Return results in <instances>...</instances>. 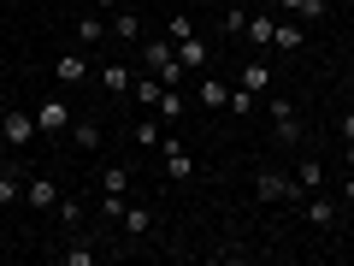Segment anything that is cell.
Segmentation results:
<instances>
[{"label":"cell","mask_w":354,"mask_h":266,"mask_svg":"<svg viewBox=\"0 0 354 266\" xmlns=\"http://www.w3.org/2000/svg\"><path fill=\"white\" fill-rule=\"evenodd\" d=\"M113 36L118 42H142V12H113Z\"/></svg>","instance_id":"20"},{"label":"cell","mask_w":354,"mask_h":266,"mask_svg":"<svg viewBox=\"0 0 354 266\" xmlns=\"http://www.w3.org/2000/svg\"><path fill=\"white\" fill-rule=\"evenodd\" d=\"M225 107H230L236 118H248V113H254L260 101H254V89H242V83H236V89H230V101H225Z\"/></svg>","instance_id":"28"},{"label":"cell","mask_w":354,"mask_h":266,"mask_svg":"<svg viewBox=\"0 0 354 266\" xmlns=\"http://www.w3.org/2000/svg\"><path fill=\"white\" fill-rule=\"evenodd\" d=\"M348 95H354V65H348Z\"/></svg>","instance_id":"38"},{"label":"cell","mask_w":354,"mask_h":266,"mask_svg":"<svg viewBox=\"0 0 354 266\" xmlns=\"http://www.w3.org/2000/svg\"><path fill=\"white\" fill-rule=\"evenodd\" d=\"M177 6H195V0H177Z\"/></svg>","instance_id":"39"},{"label":"cell","mask_w":354,"mask_h":266,"mask_svg":"<svg viewBox=\"0 0 354 266\" xmlns=\"http://www.w3.org/2000/svg\"><path fill=\"white\" fill-rule=\"evenodd\" d=\"M301 213H307V225L313 231H325V225H337V202H325V190H313L301 202Z\"/></svg>","instance_id":"10"},{"label":"cell","mask_w":354,"mask_h":266,"mask_svg":"<svg viewBox=\"0 0 354 266\" xmlns=\"http://www.w3.org/2000/svg\"><path fill=\"white\" fill-rule=\"evenodd\" d=\"M83 71H88L83 48H71V53H59V60H53V77H59V89H77V83H83Z\"/></svg>","instance_id":"9"},{"label":"cell","mask_w":354,"mask_h":266,"mask_svg":"<svg viewBox=\"0 0 354 266\" xmlns=\"http://www.w3.org/2000/svg\"><path fill=\"white\" fill-rule=\"evenodd\" d=\"M71 101H65V95H48V101H36V130L48 142H59V136H71Z\"/></svg>","instance_id":"3"},{"label":"cell","mask_w":354,"mask_h":266,"mask_svg":"<svg viewBox=\"0 0 354 266\" xmlns=\"http://www.w3.org/2000/svg\"><path fill=\"white\" fill-rule=\"evenodd\" d=\"M325 12H330V0H301V6H295V18H307V24H319Z\"/></svg>","instance_id":"32"},{"label":"cell","mask_w":354,"mask_h":266,"mask_svg":"<svg viewBox=\"0 0 354 266\" xmlns=\"http://www.w3.org/2000/svg\"><path fill=\"white\" fill-rule=\"evenodd\" d=\"M95 213H101L106 225H118V219H124V195H106L101 190V195H95Z\"/></svg>","instance_id":"27"},{"label":"cell","mask_w":354,"mask_h":266,"mask_svg":"<svg viewBox=\"0 0 354 266\" xmlns=\"http://www.w3.org/2000/svg\"><path fill=\"white\" fill-rule=\"evenodd\" d=\"M36 136H41V130H36V113H24V107H6V113H0V142H6L12 154H24Z\"/></svg>","instance_id":"4"},{"label":"cell","mask_w":354,"mask_h":266,"mask_svg":"<svg viewBox=\"0 0 354 266\" xmlns=\"http://www.w3.org/2000/svg\"><path fill=\"white\" fill-rule=\"evenodd\" d=\"M18 195H24V172H18V166H6V172H0V207L18 202Z\"/></svg>","instance_id":"25"},{"label":"cell","mask_w":354,"mask_h":266,"mask_svg":"<svg viewBox=\"0 0 354 266\" xmlns=\"http://www.w3.org/2000/svg\"><path fill=\"white\" fill-rule=\"evenodd\" d=\"M195 95H201V107H225V101H230L225 77H201V89H195Z\"/></svg>","instance_id":"22"},{"label":"cell","mask_w":354,"mask_h":266,"mask_svg":"<svg viewBox=\"0 0 354 266\" xmlns=\"http://www.w3.org/2000/svg\"><path fill=\"white\" fill-rule=\"evenodd\" d=\"M101 190L106 195H130V166H101Z\"/></svg>","instance_id":"19"},{"label":"cell","mask_w":354,"mask_h":266,"mask_svg":"<svg viewBox=\"0 0 354 266\" xmlns=\"http://www.w3.org/2000/svg\"><path fill=\"white\" fill-rule=\"evenodd\" d=\"M236 83L254 89V95H266V89H272V65H266V60H248V65L236 71Z\"/></svg>","instance_id":"15"},{"label":"cell","mask_w":354,"mask_h":266,"mask_svg":"<svg viewBox=\"0 0 354 266\" xmlns=\"http://www.w3.org/2000/svg\"><path fill=\"white\" fill-rule=\"evenodd\" d=\"M342 142H354V107L342 113Z\"/></svg>","instance_id":"34"},{"label":"cell","mask_w":354,"mask_h":266,"mask_svg":"<svg viewBox=\"0 0 354 266\" xmlns=\"http://www.w3.org/2000/svg\"><path fill=\"white\" fill-rule=\"evenodd\" d=\"M106 36H113V24H106L101 12H83V18H77V42H83V48H101Z\"/></svg>","instance_id":"11"},{"label":"cell","mask_w":354,"mask_h":266,"mask_svg":"<svg viewBox=\"0 0 354 266\" xmlns=\"http://www.w3.org/2000/svg\"><path fill=\"white\" fill-rule=\"evenodd\" d=\"M153 113H160V118H171V125H177V118L189 113V101H183V89H165L160 101H153Z\"/></svg>","instance_id":"18"},{"label":"cell","mask_w":354,"mask_h":266,"mask_svg":"<svg viewBox=\"0 0 354 266\" xmlns=\"http://www.w3.org/2000/svg\"><path fill=\"white\" fill-rule=\"evenodd\" d=\"M101 83L113 89V95H124V89L136 83V77H130V65H118V60H113V65H101Z\"/></svg>","instance_id":"24"},{"label":"cell","mask_w":354,"mask_h":266,"mask_svg":"<svg viewBox=\"0 0 354 266\" xmlns=\"http://www.w3.org/2000/svg\"><path fill=\"white\" fill-rule=\"evenodd\" d=\"M160 154H165V177H177V184H183V177H195V154L183 148L177 136H165V142H160Z\"/></svg>","instance_id":"7"},{"label":"cell","mask_w":354,"mask_h":266,"mask_svg":"<svg viewBox=\"0 0 354 266\" xmlns=\"http://www.w3.org/2000/svg\"><path fill=\"white\" fill-rule=\"evenodd\" d=\"M165 36H171V42H189L195 36V18L189 12H171V30H165Z\"/></svg>","instance_id":"30"},{"label":"cell","mask_w":354,"mask_h":266,"mask_svg":"<svg viewBox=\"0 0 354 266\" xmlns=\"http://www.w3.org/2000/svg\"><path fill=\"white\" fill-rule=\"evenodd\" d=\"M342 202L354 207V166H348V177H342Z\"/></svg>","instance_id":"33"},{"label":"cell","mask_w":354,"mask_h":266,"mask_svg":"<svg viewBox=\"0 0 354 266\" xmlns=\"http://www.w3.org/2000/svg\"><path fill=\"white\" fill-rule=\"evenodd\" d=\"M24 202H30V207H59V184H53L48 172L24 177Z\"/></svg>","instance_id":"8"},{"label":"cell","mask_w":354,"mask_h":266,"mask_svg":"<svg viewBox=\"0 0 354 266\" xmlns=\"http://www.w3.org/2000/svg\"><path fill=\"white\" fill-rule=\"evenodd\" d=\"M272 48H278V53H295V48H301V24H283V18H278V30H272Z\"/></svg>","instance_id":"23"},{"label":"cell","mask_w":354,"mask_h":266,"mask_svg":"<svg viewBox=\"0 0 354 266\" xmlns=\"http://www.w3.org/2000/svg\"><path fill=\"white\" fill-rule=\"evenodd\" d=\"M118 231H124V242L130 249H142V242L160 231V213H153L148 202H124V219H118Z\"/></svg>","instance_id":"5"},{"label":"cell","mask_w":354,"mask_h":266,"mask_svg":"<svg viewBox=\"0 0 354 266\" xmlns=\"http://www.w3.org/2000/svg\"><path fill=\"white\" fill-rule=\"evenodd\" d=\"M272 6H278V12H295V6H301V0H272Z\"/></svg>","instance_id":"35"},{"label":"cell","mask_w":354,"mask_h":266,"mask_svg":"<svg viewBox=\"0 0 354 266\" xmlns=\"http://www.w3.org/2000/svg\"><path fill=\"white\" fill-rule=\"evenodd\" d=\"M295 184H301L307 195H313V190H325V166H319L313 154H307V160H295Z\"/></svg>","instance_id":"16"},{"label":"cell","mask_w":354,"mask_h":266,"mask_svg":"<svg viewBox=\"0 0 354 266\" xmlns=\"http://www.w3.org/2000/svg\"><path fill=\"white\" fill-rule=\"evenodd\" d=\"M130 136H136V148H160V142H165V136H160V125H153V118H142V125L130 130Z\"/></svg>","instance_id":"29"},{"label":"cell","mask_w":354,"mask_h":266,"mask_svg":"<svg viewBox=\"0 0 354 266\" xmlns=\"http://www.w3.org/2000/svg\"><path fill=\"white\" fill-rule=\"evenodd\" d=\"M272 30H278V12H248V48H272Z\"/></svg>","instance_id":"13"},{"label":"cell","mask_w":354,"mask_h":266,"mask_svg":"<svg viewBox=\"0 0 354 266\" xmlns=\"http://www.w3.org/2000/svg\"><path fill=\"white\" fill-rule=\"evenodd\" d=\"M254 190H260V202H272V207L307 202V190L295 184V177H283V172H260V177H254Z\"/></svg>","instance_id":"6"},{"label":"cell","mask_w":354,"mask_h":266,"mask_svg":"<svg viewBox=\"0 0 354 266\" xmlns=\"http://www.w3.org/2000/svg\"><path fill=\"white\" fill-rule=\"evenodd\" d=\"M342 166H354V142H348V148H342Z\"/></svg>","instance_id":"37"},{"label":"cell","mask_w":354,"mask_h":266,"mask_svg":"<svg viewBox=\"0 0 354 266\" xmlns=\"http://www.w3.org/2000/svg\"><path fill=\"white\" fill-rule=\"evenodd\" d=\"M130 95H136L142 107H153V101H160V95H165V83H160V77L148 71V77H142V83H130Z\"/></svg>","instance_id":"26"},{"label":"cell","mask_w":354,"mask_h":266,"mask_svg":"<svg viewBox=\"0 0 354 266\" xmlns=\"http://www.w3.org/2000/svg\"><path fill=\"white\" fill-rule=\"evenodd\" d=\"M266 113H272V136H278V148H301V142H307L301 118H295V101L272 95V101H266Z\"/></svg>","instance_id":"2"},{"label":"cell","mask_w":354,"mask_h":266,"mask_svg":"<svg viewBox=\"0 0 354 266\" xmlns=\"http://www.w3.org/2000/svg\"><path fill=\"white\" fill-rule=\"evenodd\" d=\"M177 65H183V71H201V65H207V42H201V36L177 42Z\"/></svg>","instance_id":"17"},{"label":"cell","mask_w":354,"mask_h":266,"mask_svg":"<svg viewBox=\"0 0 354 266\" xmlns=\"http://www.w3.org/2000/svg\"><path fill=\"white\" fill-rule=\"evenodd\" d=\"M71 148L77 154H95V148H101V125H95V118H71Z\"/></svg>","instance_id":"12"},{"label":"cell","mask_w":354,"mask_h":266,"mask_svg":"<svg viewBox=\"0 0 354 266\" xmlns=\"http://www.w3.org/2000/svg\"><path fill=\"white\" fill-rule=\"evenodd\" d=\"M88 6H95V12H106V6H118V0H88Z\"/></svg>","instance_id":"36"},{"label":"cell","mask_w":354,"mask_h":266,"mask_svg":"<svg viewBox=\"0 0 354 266\" xmlns=\"http://www.w3.org/2000/svg\"><path fill=\"white\" fill-rule=\"evenodd\" d=\"M218 30H225V36H248V6H225V12H218Z\"/></svg>","instance_id":"21"},{"label":"cell","mask_w":354,"mask_h":266,"mask_svg":"<svg viewBox=\"0 0 354 266\" xmlns=\"http://www.w3.org/2000/svg\"><path fill=\"white\" fill-rule=\"evenodd\" d=\"M59 260L65 266H95V260H101V242H95V237H77L71 249H59Z\"/></svg>","instance_id":"14"},{"label":"cell","mask_w":354,"mask_h":266,"mask_svg":"<svg viewBox=\"0 0 354 266\" xmlns=\"http://www.w3.org/2000/svg\"><path fill=\"white\" fill-rule=\"evenodd\" d=\"M142 65H148V71L160 77L165 89H177V83H183V65H177V42H171V36H160V42H142Z\"/></svg>","instance_id":"1"},{"label":"cell","mask_w":354,"mask_h":266,"mask_svg":"<svg viewBox=\"0 0 354 266\" xmlns=\"http://www.w3.org/2000/svg\"><path fill=\"white\" fill-rule=\"evenodd\" d=\"M53 213H59V225H83V202H65V195H59V207H53Z\"/></svg>","instance_id":"31"}]
</instances>
